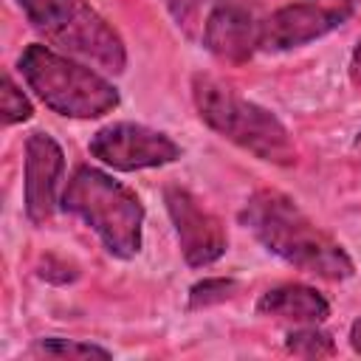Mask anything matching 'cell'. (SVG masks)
<instances>
[{
	"label": "cell",
	"instance_id": "30bf717a",
	"mask_svg": "<svg viewBox=\"0 0 361 361\" xmlns=\"http://www.w3.org/2000/svg\"><path fill=\"white\" fill-rule=\"evenodd\" d=\"M62 175V147L48 133H31L25 138V214L34 226H45L54 217Z\"/></svg>",
	"mask_w": 361,
	"mask_h": 361
},
{
	"label": "cell",
	"instance_id": "4fadbf2b",
	"mask_svg": "<svg viewBox=\"0 0 361 361\" xmlns=\"http://www.w3.org/2000/svg\"><path fill=\"white\" fill-rule=\"evenodd\" d=\"M285 350L299 358H330L336 353V344L330 333L319 330L316 324H299V330H290L285 336Z\"/></svg>",
	"mask_w": 361,
	"mask_h": 361
},
{
	"label": "cell",
	"instance_id": "6da1fadb",
	"mask_svg": "<svg viewBox=\"0 0 361 361\" xmlns=\"http://www.w3.org/2000/svg\"><path fill=\"white\" fill-rule=\"evenodd\" d=\"M240 223L271 254H276L279 259L310 276L327 282H344L355 271L341 243H336L327 231H322L288 195L276 189L254 192L240 212Z\"/></svg>",
	"mask_w": 361,
	"mask_h": 361
},
{
	"label": "cell",
	"instance_id": "7a4b0ae2",
	"mask_svg": "<svg viewBox=\"0 0 361 361\" xmlns=\"http://www.w3.org/2000/svg\"><path fill=\"white\" fill-rule=\"evenodd\" d=\"M192 102L200 121L209 130L237 144L240 149L251 152L254 158L279 164V166H288L296 161V147L288 127L268 107L240 96L231 85L209 73H195Z\"/></svg>",
	"mask_w": 361,
	"mask_h": 361
},
{
	"label": "cell",
	"instance_id": "ba28073f",
	"mask_svg": "<svg viewBox=\"0 0 361 361\" xmlns=\"http://www.w3.org/2000/svg\"><path fill=\"white\" fill-rule=\"evenodd\" d=\"M350 14H353L350 0L282 6L271 17L262 20L259 48L262 51H290V48L307 45V42L336 31L338 25H344Z\"/></svg>",
	"mask_w": 361,
	"mask_h": 361
},
{
	"label": "cell",
	"instance_id": "2e32d148",
	"mask_svg": "<svg viewBox=\"0 0 361 361\" xmlns=\"http://www.w3.org/2000/svg\"><path fill=\"white\" fill-rule=\"evenodd\" d=\"M0 110H3V124H20L31 118V102L25 93L14 85L11 73H3V90H0Z\"/></svg>",
	"mask_w": 361,
	"mask_h": 361
},
{
	"label": "cell",
	"instance_id": "d6986e66",
	"mask_svg": "<svg viewBox=\"0 0 361 361\" xmlns=\"http://www.w3.org/2000/svg\"><path fill=\"white\" fill-rule=\"evenodd\" d=\"M350 347L361 355V316L353 322V327H350Z\"/></svg>",
	"mask_w": 361,
	"mask_h": 361
},
{
	"label": "cell",
	"instance_id": "3957f363",
	"mask_svg": "<svg viewBox=\"0 0 361 361\" xmlns=\"http://www.w3.org/2000/svg\"><path fill=\"white\" fill-rule=\"evenodd\" d=\"M59 203L65 212L90 226L113 257L130 259L141 251L144 206L133 189L113 180L107 172L79 166L65 183Z\"/></svg>",
	"mask_w": 361,
	"mask_h": 361
},
{
	"label": "cell",
	"instance_id": "e0dca14e",
	"mask_svg": "<svg viewBox=\"0 0 361 361\" xmlns=\"http://www.w3.org/2000/svg\"><path fill=\"white\" fill-rule=\"evenodd\" d=\"M39 276L48 279V282H56V285H68V282L79 279V271H76V265H68L62 259L45 257L42 265H39Z\"/></svg>",
	"mask_w": 361,
	"mask_h": 361
},
{
	"label": "cell",
	"instance_id": "9a60e30c",
	"mask_svg": "<svg viewBox=\"0 0 361 361\" xmlns=\"http://www.w3.org/2000/svg\"><path fill=\"white\" fill-rule=\"evenodd\" d=\"M237 290H240V285L234 279H226V276H212V279L195 282L189 288V310H203V307H212V305H223Z\"/></svg>",
	"mask_w": 361,
	"mask_h": 361
},
{
	"label": "cell",
	"instance_id": "5bb4252c",
	"mask_svg": "<svg viewBox=\"0 0 361 361\" xmlns=\"http://www.w3.org/2000/svg\"><path fill=\"white\" fill-rule=\"evenodd\" d=\"M220 0H164L166 11L172 14L175 25L183 28L189 37L203 31V23L209 17V11L217 6Z\"/></svg>",
	"mask_w": 361,
	"mask_h": 361
},
{
	"label": "cell",
	"instance_id": "5b68a950",
	"mask_svg": "<svg viewBox=\"0 0 361 361\" xmlns=\"http://www.w3.org/2000/svg\"><path fill=\"white\" fill-rule=\"evenodd\" d=\"M28 23L56 48L93 62L107 73H121L127 48L118 31L87 0H17Z\"/></svg>",
	"mask_w": 361,
	"mask_h": 361
},
{
	"label": "cell",
	"instance_id": "277c9868",
	"mask_svg": "<svg viewBox=\"0 0 361 361\" xmlns=\"http://www.w3.org/2000/svg\"><path fill=\"white\" fill-rule=\"evenodd\" d=\"M17 68L42 104L59 116L99 118L118 104V90L113 82L48 45H28L17 59Z\"/></svg>",
	"mask_w": 361,
	"mask_h": 361
},
{
	"label": "cell",
	"instance_id": "7c38bea8",
	"mask_svg": "<svg viewBox=\"0 0 361 361\" xmlns=\"http://www.w3.org/2000/svg\"><path fill=\"white\" fill-rule=\"evenodd\" d=\"M28 355L34 358H110V350L90 344V341H73V338H39L28 347Z\"/></svg>",
	"mask_w": 361,
	"mask_h": 361
},
{
	"label": "cell",
	"instance_id": "8992f818",
	"mask_svg": "<svg viewBox=\"0 0 361 361\" xmlns=\"http://www.w3.org/2000/svg\"><path fill=\"white\" fill-rule=\"evenodd\" d=\"M87 149L93 158L118 172L166 166L180 158V147L166 133L133 121H116L96 130L90 135Z\"/></svg>",
	"mask_w": 361,
	"mask_h": 361
},
{
	"label": "cell",
	"instance_id": "ffe728a7",
	"mask_svg": "<svg viewBox=\"0 0 361 361\" xmlns=\"http://www.w3.org/2000/svg\"><path fill=\"white\" fill-rule=\"evenodd\" d=\"M355 147H361V133H358V138H355Z\"/></svg>",
	"mask_w": 361,
	"mask_h": 361
},
{
	"label": "cell",
	"instance_id": "ac0fdd59",
	"mask_svg": "<svg viewBox=\"0 0 361 361\" xmlns=\"http://www.w3.org/2000/svg\"><path fill=\"white\" fill-rule=\"evenodd\" d=\"M350 76H353V82L361 87V39H358V45H355V51H353V59H350Z\"/></svg>",
	"mask_w": 361,
	"mask_h": 361
},
{
	"label": "cell",
	"instance_id": "52a82bcc",
	"mask_svg": "<svg viewBox=\"0 0 361 361\" xmlns=\"http://www.w3.org/2000/svg\"><path fill=\"white\" fill-rule=\"evenodd\" d=\"M164 203L166 214L175 226L180 254L186 265L192 268H206L217 262L226 248H228V234L214 212H209L189 189L169 183L164 189Z\"/></svg>",
	"mask_w": 361,
	"mask_h": 361
},
{
	"label": "cell",
	"instance_id": "8fae6325",
	"mask_svg": "<svg viewBox=\"0 0 361 361\" xmlns=\"http://www.w3.org/2000/svg\"><path fill=\"white\" fill-rule=\"evenodd\" d=\"M257 313L279 322H290V324H319L330 316V305L316 288L285 282V285L268 288L259 296Z\"/></svg>",
	"mask_w": 361,
	"mask_h": 361
},
{
	"label": "cell",
	"instance_id": "9c48e42d",
	"mask_svg": "<svg viewBox=\"0 0 361 361\" xmlns=\"http://www.w3.org/2000/svg\"><path fill=\"white\" fill-rule=\"evenodd\" d=\"M262 20L254 0H220L200 31V42L223 62H245L259 48Z\"/></svg>",
	"mask_w": 361,
	"mask_h": 361
}]
</instances>
